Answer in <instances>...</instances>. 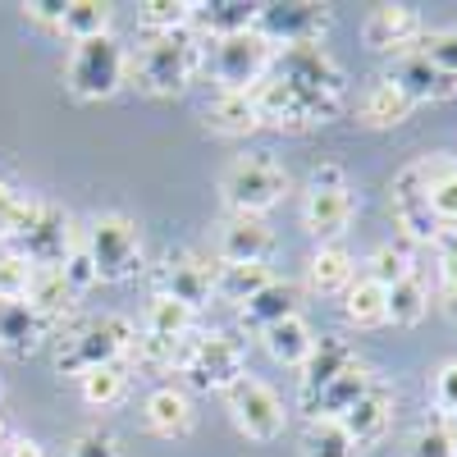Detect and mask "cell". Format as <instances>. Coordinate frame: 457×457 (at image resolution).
I'll list each match as a JSON object with an SVG mask.
<instances>
[{
  "instance_id": "cell-1",
  "label": "cell",
  "mask_w": 457,
  "mask_h": 457,
  "mask_svg": "<svg viewBox=\"0 0 457 457\" xmlns=\"http://www.w3.org/2000/svg\"><path fill=\"white\" fill-rule=\"evenodd\" d=\"M270 73L293 92V101L302 105L307 124H329L343 114L348 101V73L338 69V60L316 42V46H284L270 60Z\"/></svg>"
},
{
  "instance_id": "cell-2",
  "label": "cell",
  "mask_w": 457,
  "mask_h": 457,
  "mask_svg": "<svg viewBox=\"0 0 457 457\" xmlns=\"http://www.w3.org/2000/svg\"><path fill=\"white\" fill-rule=\"evenodd\" d=\"M202 64H206V42L193 28H183V32H142L137 55H129V79L151 96H179L197 79Z\"/></svg>"
},
{
  "instance_id": "cell-3",
  "label": "cell",
  "mask_w": 457,
  "mask_h": 457,
  "mask_svg": "<svg viewBox=\"0 0 457 457\" xmlns=\"http://www.w3.org/2000/svg\"><path fill=\"white\" fill-rule=\"evenodd\" d=\"M133 338H137V325H133L129 316H114V312L83 316V320H73V325L60 329L55 370L83 379V375L96 370V366H120V361H129V353H133Z\"/></svg>"
},
{
  "instance_id": "cell-4",
  "label": "cell",
  "mask_w": 457,
  "mask_h": 457,
  "mask_svg": "<svg viewBox=\"0 0 457 457\" xmlns=\"http://www.w3.org/2000/svg\"><path fill=\"white\" fill-rule=\"evenodd\" d=\"M174 370L202 394H228L247 375V353L234 334L224 329H193L179 338Z\"/></svg>"
},
{
  "instance_id": "cell-5",
  "label": "cell",
  "mask_w": 457,
  "mask_h": 457,
  "mask_svg": "<svg viewBox=\"0 0 457 457\" xmlns=\"http://www.w3.org/2000/svg\"><path fill=\"white\" fill-rule=\"evenodd\" d=\"M288 193V174L275 156H265V151H252V156H238L228 161L224 174H220V197L234 215H265L275 211Z\"/></svg>"
},
{
  "instance_id": "cell-6",
  "label": "cell",
  "mask_w": 457,
  "mask_h": 457,
  "mask_svg": "<svg viewBox=\"0 0 457 457\" xmlns=\"http://www.w3.org/2000/svg\"><path fill=\"white\" fill-rule=\"evenodd\" d=\"M129 83V51L114 37H92V42H73V55L64 64V87L79 101H110Z\"/></svg>"
},
{
  "instance_id": "cell-7",
  "label": "cell",
  "mask_w": 457,
  "mask_h": 457,
  "mask_svg": "<svg viewBox=\"0 0 457 457\" xmlns=\"http://www.w3.org/2000/svg\"><path fill=\"white\" fill-rule=\"evenodd\" d=\"M92 265H96V279L101 284H124L133 275H142V228L137 220L120 215V211H105L87 224V238H83Z\"/></svg>"
},
{
  "instance_id": "cell-8",
  "label": "cell",
  "mask_w": 457,
  "mask_h": 457,
  "mask_svg": "<svg viewBox=\"0 0 457 457\" xmlns=\"http://www.w3.org/2000/svg\"><path fill=\"white\" fill-rule=\"evenodd\" d=\"M270 60H275V46L261 32H238V37L206 42V69L220 92H252L270 73Z\"/></svg>"
},
{
  "instance_id": "cell-9",
  "label": "cell",
  "mask_w": 457,
  "mask_h": 457,
  "mask_svg": "<svg viewBox=\"0 0 457 457\" xmlns=\"http://www.w3.org/2000/svg\"><path fill=\"white\" fill-rule=\"evenodd\" d=\"M79 228H73V215L55 202H37V215L28 220L23 234L10 238V252L23 256L32 270H60L64 256L79 247Z\"/></svg>"
},
{
  "instance_id": "cell-10",
  "label": "cell",
  "mask_w": 457,
  "mask_h": 457,
  "mask_svg": "<svg viewBox=\"0 0 457 457\" xmlns=\"http://www.w3.org/2000/svg\"><path fill=\"white\" fill-rule=\"evenodd\" d=\"M151 288H156V297H174L183 307L202 312L215 297V265L187 247H170L151 270Z\"/></svg>"
},
{
  "instance_id": "cell-11",
  "label": "cell",
  "mask_w": 457,
  "mask_h": 457,
  "mask_svg": "<svg viewBox=\"0 0 457 457\" xmlns=\"http://www.w3.org/2000/svg\"><path fill=\"white\" fill-rule=\"evenodd\" d=\"M224 403H228V416H234V426H238L247 439H256V444L279 439L284 426H288V411H284L279 394L265 385V379H256V375H243L238 385L224 394Z\"/></svg>"
},
{
  "instance_id": "cell-12",
  "label": "cell",
  "mask_w": 457,
  "mask_h": 457,
  "mask_svg": "<svg viewBox=\"0 0 457 457\" xmlns=\"http://www.w3.org/2000/svg\"><path fill=\"white\" fill-rule=\"evenodd\" d=\"M329 28V5L316 0H284V5H261L256 10V32L275 51L284 46H316Z\"/></svg>"
},
{
  "instance_id": "cell-13",
  "label": "cell",
  "mask_w": 457,
  "mask_h": 457,
  "mask_svg": "<svg viewBox=\"0 0 457 457\" xmlns=\"http://www.w3.org/2000/svg\"><path fill=\"white\" fill-rule=\"evenodd\" d=\"M394 220L411 243H435L439 220L430 215V156L398 170V179H394Z\"/></svg>"
},
{
  "instance_id": "cell-14",
  "label": "cell",
  "mask_w": 457,
  "mask_h": 457,
  "mask_svg": "<svg viewBox=\"0 0 457 457\" xmlns=\"http://www.w3.org/2000/svg\"><path fill=\"white\" fill-rule=\"evenodd\" d=\"M385 83H394L411 105H439V101H453L457 96V79H448L444 69H435L421 51L394 55L389 69H385Z\"/></svg>"
},
{
  "instance_id": "cell-15",
  "label": "cell",
  "mask_w": 457,
  "mask_h": 457,
  "mask_svg": "<svg viewBox=\"0 0 457 457\" xmlns=\"http://www.w3.org/2000/svg\"><path fill=\"white\" fill-rule=\"evenodd\" d=\"M220 265H270L275 256V228L256 215H228L215 238Z\"/></svg>"
},
{
  "instance_id": "cell-16",
  "label": "cell",
  "mask_w": 457,
  "mask_h": 457,
  "mask_svg": "<svg viewBox=\"0 0 457 457\" xmlns=\"http://www.w3.org/2000/svg\"><path fill=\"white\" fill-rule=\"evenodd\" d=\"M338 426L348 430V439L357 444V453L375 448L379 439L389 435V426H394V389L375 375V379H370V389L338 416Z\"/></svg>"
},
{
  "instance_id": "cell-17",
  "label": "cell",
  "mask_w": 457,
  "mask_h": 457,
  "mask_svg": "<svg viewBox=\"0 0 457 457\" xmlns=\"http://www.w3.org/2000/svg\"><path fill=\"white\" fill-rule=\"evenodd\" d=\"M357 215V197L353 187H307V202H302V224H307V234L325 247L334 243L343 228L353 224Z\"/></svg>"
},
{
  "instance_id": "cell-18",
  "label": "cell",
  "mask_w": 457,
  "mask_h": 457,
  "mask_svg": "<svg viewBox=\"0 0 457 457\" xmlns=\"http://www.w3.org/2000/svg\"><path fill=\"white\" fill-rule=\"evenodd\" d=\"M51 334V320L37 316L23 297H0V353L5 357H32Z\"/></svg>"
},
{
  "instance_id": "cell-19",
  "label": "cell",
  "mask_w": 457,
  "mask_h": 457,
  "mask_svg": "<svg viewBox=\"0 0 457 457\" xmlns=\"http://www.w3.org/2000/svg\"><path fill=\"white\" fill-rule=\"evenodd\" d=\"M361 37H366L370 51L403 55V51L416 46V37H421V14H416L411 5H375L366 28H361Z\"/></svg>"
},
{
  "instance_id": "cell-20",
  "label": "cell",
  "mask_w": 457,
  "mask_h": 457,
  "mask_svg": "<svg viewBox=\"0 0 457 457\" xmlns=\"http://www.w3.org/2000/svg\"><path fill=\"white\" fill-rule=\"evenodd\" d=\"M142 426L161 439H183L193 430V398L183 385H156L142 403Z\"/></svg>"
},
{
  "instance_id": "cell-21",
  "label": "cell",
  "mask_w": 457,
  "mask_h": 457,
  "mask_svg": "<svg viewBox=\"0 0 457 457\" xmlns=\"http://www.w3.org/2000/svg\"><path fill=\"white\" fill-rule=\"evenodd\" d=\"M293 316H302V297H297V288L288 279H270L261 293H252L238 307V325L252 329V334H265L270 325L293 320Z\"/></svg>"
},
{
  "instance_id": "cell-22",
  "label": "cell",
  "mask_w": 457,
  "mask_h": 457,
  "mask_svg": "<svg viewBox=\"0 0 457 457\" xmlns=\"http://www.w3.org/2000/svg\"><path fill=\"white\" fill-rule=\"evenodd\" d=\"M357 361V348L353 343H343V338H316V348L312 357L302 361V379H297V407H307L334 375H343Z\"/></svg>"
},
{
  "instance_id": "cell-23",
  "label": "cell",
  "mask_w": 457,
  "mask_h": 457,
  "mask_svg": "<svg viewBox=\"0 0 457 457\" xmlns=\"http://www.w3.org/2000/svg\"><path fill=\"white\" fill-rule=\"evenodd\" d=\"M370 379H375V375H370V366L357 357L348 370L334 375L329 385H325V389H320L307 407H302V411H307V421H338V416H343V411H348V407H353V403L370 389Z\"/></svg>"
},
{
  "instance_id": "cell-24",
  "label": "cell",
  "mask_w": 457,
  "mask_h": 457,
  "mask_svg": "<svg viewBox=\"0 0 457 457\" xmlns=\"http://www.w3.org/2000/svg\"><path fill=\"white\" fill-rule=\"evenodd\" d=\"M256 10L261 5H252V0H206V5H193V32L202 42L256 32Z\"/></svg>"
},
{
  "instance_id": "cell-25",
  "label": "cell",
  "mask_w": 457,
  "mask_h": 457,
  "mask_svg": "<svg viewBox=\"0 0 457 457\" xmlns=\"http://www.w3.org/2000/svg\"><path fill=\"white\" fill-rule=\"evenodd\" d=\"M353 279H357V265H353V256L343 252L338 243H325L312 261H307V284H312V293H320V297H343L353 288Z\"/></svg>"
},
{
  "instance_id": "cell-26",
  "label": "cell",
  "mask_w": 457,
  "mask_h": 457,
  "mask_svg": "<svg viewBox=\"0 0 457 457\" xmlns=\"http://www.w3.org/2000/svg\"><path fill=\"white\" fill-rule=\"evenodd\" d=\"M411 101L394 87V83H370L361 96H357V114H361V124L366 129H398V124H407L411 120Z\"/></svg>"
},
{
  "instance_id": "cell-27",
  "label": "cell",
  "mask_w": 457,
  "mask_h": 457,
  "mask_svg": "<svg viewBox=\"0 0 457 457\" xmlns=\"http://www.w3.org/2000/svg\"><path fill=\"white\" fill-rule=\"evenodd\" d=\"M28 307L37 312V316H46L51 320V329H64V320H69V312H73V288L64 284V275L60 270H32V284H28Z\"/></svg>"
},
{
  "instance_id": "cell-28",
  "label": "cell",
  "mask_w": 457,
  "mask_h": 457,
  "mask_svg": "<svg viewBox=\"0 0 457 457\" xmlns=\"http://www.w3.org/2000/svg\"><path fill=\"white\" fill-rule=\"evenodd\" d=\"M206 129H211L215 137H247V133H256L261 120H256L252 96H247V92H220V96L206 105Z\"/></svg>"
},
{
  "instance_id": "cell-29",
  "label": "cell",
  "mask_w": 457,
  "mask_h": 457,
  "mask_svg": "<svg viewBox=\"0 0 457 457\" xmlns=\"http://www.w3.org/2000/svg\"><path fill=\"white\" fill-rule=\"evenodd\" d=\"M426 312H430V288H426L421 275H407L394 288H385V325L411 329V325L426 320Z\"/></svg>"
},
{
  "instance_id": "cell-30",
  "label": "cell",
  "mask_w": 457,
  "mask_h": 457,
  "mask_svg": "<svg viewBox=\"0 0 457 457\" xmlns=\"http://www.w3.org/2000/svg\"><path fill=\"white\" fill-rule=\"evenodd\" d=\"M261 343H265V353H270L279 366H297L302 370V361H307L312 348H316V334H312V325L302 320V316H293V320L270 325V329L261 334Z\"/></svg>"
},
{
  "instance_id": "cell-31",
  "label": "cell",
  "mask_w": 457,
  "mask_h": 457,
  "mask_svg": "<svg viewBox=\"0 0 457 457\" xmlns=\"http://www.w3.org/2000/svg\"><path fill=\"white\" fill-rule=\"evenodd\" d=\"M197 329V312L183 307L174 297H156L151 293L146 302V316H142V334H156V338H183Z\"/></svg>"
},
{
  "instance_id": "cell-32",
  "label": "cell",
  "mask_w": 457,
  "mask_h": 457,
  "mask_svg": "<svg viewBox=\"0 0 457 457\" xmlns=\"http://www.w3.org/2000/svg\"><path fill=\"white\" fill-rule=\"evenodd\" d=\"M270 279H275L270 265H215V297L243 307V302H247L252 293H261Z\"/></svg>"
},
{
  "instance_id": "cell-33",
  "label": "cell",
  "mask_w": 457,
  "mask_h": 457,
  "mask_svg": "<svg viewBox=\"0 0 457 457\" xmlns=\"http://www.w3.org/2000/svg\"><path fill=\"white\" fill-rule=\"evenodd\" d=\"M60 32L69 42H92V37L110 32V5L105 0H64V19Z\"/></svg>"
},
{
  "instance_id": "cell-34",
  "label": "cell",
  "mask_w": 457,
  "mask_h": 457,
  "mask_svg": "<svg viewBox=\"0 0 457 457\" xmlns=\"http://www.w3.org/2000/svg\"><path fill=\"white\" fill-rule=\"evenodd\" d=\"M430 215L439 228H457V161L430 156Z\"/></svg>"
},
{
  "instance_id": "cell-35",
  "label": "cell",
  "mask_w": 457,
  "mask_h": 457,
  "mask_svg": "<svg viewBox=\"0 0 457 457\" xmlns=\"http://www.w3.org/2000/svg\"><path fill=\"white\" fill-rule=\"evenodd\" d=\"M79 394H83L87 407H114V403H124V394H129V361L87 370L79 379Z\"/></svg>"
},
{
  "instance_id": "cell-36",
  "label": "cell",
  "mask_w": 457,
  "mask_h": 457,
  "mask_svg": "<svg viewBox=\"0 0 457 457\" xmlns=\"http://www.w3.org/2000/svg\"><path fill=\"white\" fill-rule=\"evenodd\" d=\"M343 316L357 329H375L385 325V288L370 279H353V288L343 293Z\"/></svg>"
},
{
  "instance_id": "cell-37",
  "label": "cell",
  "mask_w": 457,
  "mask_h": 457,
  "mask_svg": "<svg viewBox=\"0 0 457 457\" xmlns=\"http://www.w3.org/2000/svg\"><path fill=\"white\" fill-rule=\"evenodd\" d=\"M302 457H361L338 421H307L302 426Z\"/></svg>"
},
{
  "instance_id": "cell-38",
  "label": "cell",
  "mask_w": 457,
  "mask_h": 457,
  "mask_svg": "<svg viewBox=\"0 0 457 457\" xmlns=\"http://www.w3.org/2000/svg\"><path fill=\"white\" fill-rule=\"evenodd\" d=\"M137 28L142 32H183V28H193V0H146V5H137Z\"/></svg>"
},
{
  "instance_id": "cell-39",
  "label": "cell",
  "mask_w": 457,
  "mask_h": 457,
  "mask_svg": "<svg viewBox=\"0 0 457 457\" xmlns=\"http://www.w3.org/2000/svg\"><path fill=\"white\" fill-rule=\"evenodd\" d=\"M32 215H37V197H28L19 183L0 179V238L10 243L14 234H23Z\"/></svg>"
},
{
  "instance_id": "cell-40",
  "label": "cell",
  "mask_w": 457,
  "mask_h": 457,
  "mask_svg": "<svg viewBox=\"0 0 457 457\" xmlns=\"http://www.w3.org/2000/svg\"><path fill=\"white\" fill-rule=\"evenodd\" d=\"M407 275H416V270H411V252H407V247L385 243V247H375V252H370V261H366V279H370V284H379V288H394V284H398V279H407Z\"/></svg>"
},
{
  "instance_id": "cell-41",
  "label": "cell",
  "mask_w": 457,
  "mask_h": 457,
  "mask_svg": "<svg viewBox=\"0 0 457 457\" xmlns=\"http://www.w3.org/2000/svg\"><path fill=\"white\" fill-rule=\"evenodd\" d=\"M411 51H421L435 69H444L448 79H457V28H435V32H421Z\"/></svg>"
},
{
  "instance_id": "cell-42",
  "label": "cell",
  "mask_w": 457,
  "mask_h": 457,
  "mask_svg": "<svg viewBox=\"0 0 457 457\" xmlns=\"http://www.w3.org/2000/svg\"><path fill=\"white\" fill-rule=\"evenodd\" d=\"M407 457H457V435L444 421H426L407 439Z\"/></svg>"
},
{
  "instance_id": "cell-43",
  "label": "cell",
  "mask_w": 457,
  "mask_h": 457,
  "mask_svg": "<svg viewBox=\"0 0 457 457\" xmlns=\"http://www.w3.org/2000/svg\"><path fill=\"white\" fill-rule=\"evenodd\" d=\"M60 275H64V284L73 288V297H83L92 284H101L96 279V265H92V256H87V247L79 243L69 256H64V265H60Z\"/></svg>"
},
{
  "instance_id": "cell-44",
  "label": "cell",
  "mask_w": 457,
  "mask_h": 457,
  "mask_svg": "<svg viewBox=\"0 0 457 457\" xmlns=\"http://www.w3.org/2000/svg\"><path fill=\"white\" fill-rule=\"evenodd\" d=\"M69 457H124V448H120V439H114L110 430L92 426V430H83V435H73Z\"/></svg>"
},
{
  "instance_id": "cell-45",
  "label": "cell",
  "mask_w": 457,
  "mask_h": 457,
  "mask_svg": "<svg viewBox=\"0 0 457 457\" xmlns=\"http://www.w3.org/2000/svg\"><path fill=\"white\" fill-rule=\"evenodd\" d=\"M32 265L14 252H0V297H28Z\"/></svg>"
},
{
  "instance_id": "cell-46",
  "label": "cell",
  "mask_w": 457,
  "mask_h": 457,
  "mask_svg": "<svg viewBox=\"0 0 457 457\" xmlns=\"http://www.w3.org/2000/svg\"><path fill=\"white\" fill-rule=\"evenodd\" d=\"M430 403H435V411H444V421L457 416V361H444L430 375Z\"/></svg>"
},
{
  "instance_id": "cell-47",
  "label": "cell",
  "mask_w": 457,
  "mask_h": 457,
  "mask_svg": "<svg viewBox=\"0 0 457 457\" xmlns=\"http://www.w3.org/2000/svg\"><path fill=\"white\" fill-rule=\"evenodd\" d=\"M28 23L37 28H55L60 32V19H64V0H32V5H23Z\"/></svg>"
},
{
  "instance_id": "cell-48",
  "label": "cell",
  "mask_w": 457,
  "mask_h": 457,
  "mask_svg": "<svg viewBox=\"0 0 457 457\" xmlns=\"http://www.w3.org/2000/svg\"><path fill=\"white\" fill-rule=\"evenodd\" d=\"M430 247L439 256V275H457V228H439Z\"/></svg>"
},
{
  "instance_id": "cell-49",
  "label": "cell",
  "mask_w": 457,
  "mask_h": 457,
  "mask_svg": "<svg viewBox=\"0 0 457 457\" xmlns=\"http://www.w3.org/2000/svg\"><path fill=\"white\" fill-rule=\"evenodd\" d=\"M439 307L457 325V275H439Z\"/></svg>"
},
{
  "instance_id": "cell-50",
  "label": "cell",
  "mask_w": 457,
  "mask_h": 457,
  "mask_svg": "<svg viewBox=\"0 0 457 457\" xmlns=\"http://www.w3.org/2000/svg\"><path fill=\"white\" fill-rule=\"evenodd\" d=\"M0 457H46V448L32 439H5L0 444Z\"/></svg>"
},
{
  "instance_id": "cell-51",
  "label": "cell",
  "mask_w": 457,
  "mask_h": 457,
  "mask_svg": "<svg viewBox=\"0 0 457 457\" xmlns=\"http://www.w3.org/2000/svg\"><path fill=\"white\" fill-rule=\"evenodd\" d=\"M312 187H348V179H343L338 165H316L312 170Z\"/></svg>"
},
{
  "instance_id": "cell-52",
  "label": "cell",
  "mask_w": 457,
  "mask_h": 457,
  "mask_svg": "<svg viewBox=\"0 0 457 457\" xmlns=\"http://www.w3.org/2000/svg\"><path fill=\"white\" fill-rule=\"evenodd\" d=\"M444 426H448V430H453V435H457V416H448V421H444Z\"/></svg>"
},
{
  "instance_id": "cell-53",
  "label": "cell",
  "mask_w": 457,
  "mask_h": 457,
  "mask_svg": "<svg viewBox=\"0 0 457 457\" xmlns=\"http://www.w3.org/2000/svg\"><path fill=\"white\" fill-rule=\"evenodd\" d=\"M5 439H10V435H5V421H0V444H5Z\"/></svg>"
}]
</instances>
